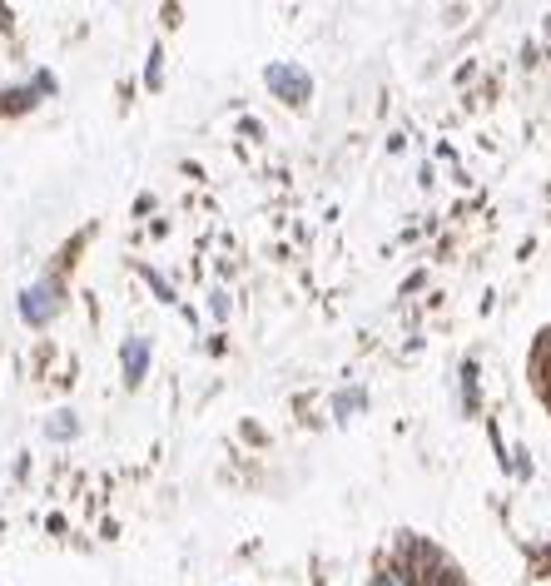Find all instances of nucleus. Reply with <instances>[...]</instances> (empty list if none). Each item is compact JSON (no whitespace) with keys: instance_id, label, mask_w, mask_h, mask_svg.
Instances as JSON below:
<instances>
[{"instance_id":"5","label":"nucleus","mask_w":551,"mask_h":586,"mask_svg":"<svg viewBox=\"0 0 551 586\" xmlns=\"http://www.w3.org/2000/svg\"><path fill=\"white\" fill-rule=\"evenodd\" d=\"M144 279H149V284H154V293H159V298H164V303H174V289H169V284H164V279H159V274H154V269H144Z\"/></svg>"},{"instance_id":"6","label":"nucleus","mask_w":551,"mask_h":586,"mask_svg":"<svg viewBox=\"0 0 551 586\" xmlns=\"http://www.w3.org/2000/svg\"><path fill=\"white\" fill-rule=\"evenodd\" d=\"M144 80H149V85H159V50L149 55V70H144Z\"/></svg>"},{"instance_id":"3","label":"nucleus","mask_w":551,"mask_h":586,"mask_svg":"<svg viewBox=\"0 0 551 586\" xmlns=\"http://www.w3.org/2000/svg\"><path fill=\"white\" fill-rule=\"evenodd\" d=\"M120 363H125V383H144V373H149V338H130L120 348Z\"/></svg>"},{"instance_id":"7","label":"nucleus","mask_w":551,"mask_h":586,"mask_svg":"<svg viewBox=\"0 0 551 586\" xmlns=\"http://www.w3.org/2000/svg\"><path fill=\"white\" fill-rule=\"evenodd\" d=\"M373 586H403V582H398V577H388V572H383V577H373Z\"/></svg>"},{"instance_id":"2","label":"nucleus","mask_w":551,"mask_h":586,"mask_svg":"<svg viewBox=\"0 0 551 586\" xmlns=\"http://www.w3.org/2000/svg\"><path fill=\"white\" fill-rule=\"evenodd\" d=\"M264 80H269V90H274L278 100H288V105H303V100L313 95V80H308V70H298V65H269Z\"/></svg>"},{"instance_id":"1","label":"nucleus","mask_w":551,"mask_h":586,"mask_svg":"<svg viewBox=\"0 0 551 586\" xmlns=\"http://www.w3.org/2000/svg\"><path fill=\"white\" fill-rule=\"evenodd\" d=\"M60 303H65V298H60V284H55V279H40V284H30V289L20 293V318L35 323V328H45V323L60 313Z\"/></svg>"},{"instance_id":"4","label":"nucleus","mask_w":551,"mask_h":586,"mask_svg":"<svg viewBox=\"0 0 551 586\" xmlns=\"http://www.w3.org/2000/svg\"><path fill=\"white\" fill-rule=\"evenodd\" d=\"M75 433H80V423H75V413H55V418L45 423V438H55V442L75 438Z\"/></svg>"}]
</instances>
